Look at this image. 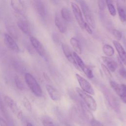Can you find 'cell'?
<instances>
[{"mask_svg":"<svg viewBox=\"0 0 126 126\" xmlns=\"http://www.w3.org/2000/svg\"><path fill=\"white\" fill-rule=\"evenodd\" d=\"M25 80L32 93L36 96L40 97L42 95V89L37 80L31 73H25Z\"/></svg>","mask_w":126,"mask_h":126,"instance_id":"cell-1","label":"cell"},{"mask_svg":"<svg viewBox=\"0 0 126 126\" xmlns=\"http://www.w3.org/2000/svg\"><path fill=\"white\" fill-rule=\"evenodd\" d=\"M81 6V8L85 17L87 23L92 28L94 29L95 27V21L94 15L89 6L85 1L80 0L78 1Z\"/></svg>","mask_w":126,"mask_h":126,"instance_id":"cell-2","label":"cell"},{"mask_svg":"<svg viewBox=\"0 0 126 126\" xmlns=\"http://www.w3.org/2000/svg\"><path fill=\"white\" fill-rule=\"evenodd\" d=\"M76 91L83 100L86 106L90 110L95 111L97 108V104L94 98L89 94L83 92L80 88H76Z\"/></svg>","mask_w":126,"mask_h":126,"instance_id":"cell-3","label":"cell"},{"mask_svg":"<svg viewBox=\"0 0 126 126\" xmlns=\"http://www.w3.org/2000/svg\"><path fill=\"white\" fill-rule=\"evenodd\" d=\"M103 95L109 105L115 112L119 113L120 110V104L117 98L105 86L102 88Z\"/></svg>","mask_w":126,"mask_h":126,"instance_id":"cell-4","label":"cell"},{"mask_svg":"<svg viewBox=\"0 0 126 126\" xmlns=\"http://www.w3.org/2000/svg\"><path fill=\"white\" fill-rule=\"evenodd\" d=\"M4 101L11 111L19 119H21L23 118V113L22 111L19 108L15 101L12 98L8 95H5L4 96Z\"/></svg>","mask_w":126,"mask_h":126,"instance_id":"cell-5","label":"cell"},{"mask_svg":"<svg viewBox=\"0 0 126 126\" xmlns=\"http://www.w3.org/2000/svg\"><path fill=\"white\" fill-rule=\"evenodd\" d=\"M75 76L81 90L89 94L94 95V91L90 83L79 74L76 73Z\"/></svg>","mask_w":126,"mask_h":126,"instance_id":"cell-6","label":"cell"},{"mask_svg":"<svg viewBox=\"0 0 126 126\" xmlns=\"http://www.w3.org/2000/svg\"><path fill=\"white\" fill-rule=\"evenodd\" d=\"M32 3L38 16L43 21H45L47 17V11L44 3L40 0H33Z\"/></svg>","mask_w":126,"mask_h":126,"instance_id":"cell-7","label":"cell"},{"mask_svg":"<svg viewBox=\"0 0 126 126\" xmlns=\"http://www.w3.org/2000/svg\"><path fill=\"white\" fill-rule=\"evenodd\" d=\"M110 85L123 101L126 103V85L123 84H118L113 81L110 82Z\"/></svg>","mask_w":126,"mask_h":126,"instance_id":"cell-8","label":"cell"},{"mask_svg":"<svg viewBox=\"0 0 126 126\" xmlns=\"http://www.w3.org/2000/svg\"><path fill=\"white\" fill-rule=\"evenodd\" d=\"M71 7L74 15V16L78 23L79 26L81 29H84V26L85 24V21L82 15V12L79 6L76 3L71 1Z\"/></svg>","mask_w":126,"mask_h":126,"instance_id":"cell-9","label":"cell"},{"mask_svg":"<svg viewBox=\"0 0 126 126\" xmlns=\"http://www.w3.org/2000/svg\"><path fill=\"white\" fill-rule=\"evenodd\" d=\"M18 21L17 26L20 30L25 34L30 35L31 34V29L27 20H26L24 15L17 14Z\"/></svg>","mask_w":126,"mask_h":126,"instance_id":"cell-10","label":"cell"},{"mask_svg":"<svg viewBox=\"0 0 126 126\" xmlns=\"http://www.w3.org/2000/svg\"><path fill=\"white\" fill-rule=\"evenodd\" d=\"M30 42L37 53L41 57H45L46 56L45 50L42 43L36 37L31 36L30 37Z\"/></svg>","mask_w":126,"mask_h":126,"instance_id":"cell-11","label":"cell"},{"mask_svg":"<svg viewBox=\"0 0 126 126\" xmlns=\"http://www.w3.org/2000/svg\"><path fill=\"white\" fill-rule=\"evenodd\" d=\"M4 41L7 47L10 50L16 52H19L20 49L18 44L11 35L8 33H4Z\"/></svg>","mask_w":126,"mask_h":126,"instance_id":"cell-12","label":"cell"},{"mask_svg":"<svg viewBox=\"0 0 126 126\" xmlns=\"http://www.w3.org/2000/svg\"><path fill=\"white\" fill-rule=\"evenodd\" d=\"M62 49L63 50V54L67 59V60L71 63L77 69H79L78 66L77 65V63L75 62V60L74 59V58L73 55V53L71 52L70 49L68 47V46L65 44V43H62Z\"/></svg>","mask_w":126,"mask_h":126,"instance_id":"cell-13","label":"cell"},{"mask_svg":"<svg viewBox=\"0 0 126 126\" xmlns=\"http://www.w3.org/2000/svg\"><path fill=\"white\" fill-rule=\"evenodd\" d=\"M113 43L117 51L122 62L126 66V52L125 51L124 47L119 41L116 40L113 41Z\"/></svg>","mask_w":126,"mask_h":126,"instance_id":"cell-14","label":"cell"},{"mask_svg":"<svg viewBox=\"0 0 126 126\" xmlns=\"http://www.w3.org/2000/svg\"><path fill=\"white\" fill-rule=\"evenodd\" d=\"M10 4L13 9L17 14L24 15L25 6L23 1L20 0H13L10 1Z\"/></svg>","mask_w":126,"mask_h":126,"instance_id":"cell-15","label":"cell"},{"mask_svg":"<svg viewBox=\"0 0 126 126\" xmlns=\"http://www.w3.org/2000/svg\"><path fill=\"white\" fill-rule=\"evenodd\" d=\"M124 0L117 1V8L120 20L121 22L125 23L126 22V11Z\"/></svg>","mask_w":126,"mask_h":126,"instance_id":"cell-16","label":"cell"},{"mask_svg":"<svg viewBox=\"0 0 126 126\" xmlns=\"http://www.w3.org/2000/svg\"><path fill=\"white\" fill-rule=\"evenodd\" d=\"M101 59L104 65L111 72H114L118 66L117 63L111 58L107 56H102Z\"/></svg>","mask_w":126,"mask_h":126,"instance_id":"cell-17","label":"cell"},{"mask_svg":"<svg viewBox=\"0 0 126 126\" xmlns=\"http://www.w3.org/2000/svg\"><path fill=\"white\" fill-rule=\"evenodd\" d=\"M46 89L52 100L54 101H58L60 99L61 95L56 88L50 85L47 84L46 85Z\"/></svg>","mask_w":126,"mask_h":126,"instance_id":"cell-18","label":"cell"},{"mask_svg":"<svg viewBox=\"0 0 126 126\" xmlns=\"http://www.w3.org/2000/svg\"><path fill=\"white\" fill-rule=\"evenodd\" d=\"M55 23L59 32L62 33L65 32L66 31V27L63 20L59 16L56 15L55 18Z\"/></svg>","mask_w":126,"mask_h":126,"instance_id":"cell-19","label":"cell"},{"mask_svg":"<svg viewBox=\"0 0 126 126\" xmlns=\"http://www.w3.org/2000/svg\"><path fill=\"white\" fill-rule=\"evenodd\" d=\"M61 16L64 20L67 22H71L72 21V15L70 11L66 7H63L61 10Z\"/></svg>","mask_w":126,"mask_h":126,"instance_id":"cell-20","label":"cell"},{"mask_svg":"<svg viewBox=\"0 0 126 126\" xmlns=\"http://www.w3.org/2000/svg\"><path fill=\"white\" fill-rule=\"evenodd\" d=\"M70 43L77 54L82 53V48L79 40L75 37H71L70 39Z\"/></svg>","mask_w":126,"mask_h":126,"instance_id":"cell-21","label":"cell"},{"mask_svg":"<svg viewBox=\"0 0 126 126\" xmlns=\"http://www.w3.org/2000/svg\"><path fill=\"white\" fill-rule=\"evenodd\" d=\"M0 110L1 112L2 113V114L3 115V116L5 117V119L7 121H8L9 125L10 126H11V125H12L13 124L11 122V121L10 120V117L8 113H7V110L5 107L3 101H2L0 96Z\"/></svg>","mask_w":126,"mask_h":126,"instance_id":"cell-22","label":"cell"},{"mask_svg":"<svg viewBox=\"0 0 126 126\" xmlns=\"http://www.w3.org/2000/svg\"><path fill=\"white\" fill-rule=\"evenodd\" d=\"M73 55L75 60V62L77 63V66H78V67L80 68V69L83 71L87 66L84 63V62L83 61L82 59L80 58V57L78 55V54H77L75 52H73Z\"/></svg>","mask_w":126,"mask_h":126,"instance_id":"cell-23","label":"cell"},{"mask_svg":"<svg viewBox=\"0 0 126 126\" xmlns=\"http://www.w3.org/2000/svg\"><path fill=\"white\" fill-rule=\"evenodd\" d=\"M103 52L104 53L107 57L112 56L115 53V50L114 48L109 44H104L102 47Z\"/></svg>","mask_w":126,"mask_h":126,"instance_id":"cell-24","label":"cell"},{"mask_svg":"<svg viewBox=\"0 0 126 126\" xmlns=\"http://www.w3.org/2000/svg\"><path fill=\"white\" fill-rule=\"evenodd\" d=\"M41 122L43 126H58L53 120L48 116L43 117L41 119Z\"/></svg>","mask_w":126,"mask_h":126,"instance_id":"cell-25","label":"cell"},{"mask_svg":"<svg viewBox=\"0 0 126 126\" xmlns=\"http://www.w3.org/2000/svg\"><path fill=\"white\" fill-rule=\"evenodd\" d=\"M112 2L113 1L112 0H109L105 1V3L107 6L109 13L111 16H115L116 15V10Z\"/></svg>","mask_w":126,"mask_h":126,"instance_id":"cell-26","label":"cell"},{"mask_svg":"<svg viewBox=\"0 0 126 126\" xmlns=\"http://www.w3.org/2000/svg\"><path fill=\"white\" fill-rule=\"evenodd\" d=\"M14 82L17 88L19 90H23L24 89V85L20 78L18 76H15Z\"/></svg>","mask_w":126,"mask_h":126,"instance_id":"cell-27","label":"cell"},{"mask_svg":"<svg viewBox=\"0 0 126 126\" xmlns=\"http://www.w3.org/2000/svg\"><path fill=\"white\" fill-rule=\"evenodd\" d=\"M23 104L26 109L29 112H31L32 110V104L29 100L26 97H24L23 99Z\"/></svg>","mask_w":126,"mask_h":126,"instance_id":"cell-28","label":"cell"},{"mask_svg":"<svg viewBox=\"0 0 126 126\" xmlns=\"http://www.w3.org/2000/svg\"><path fill=\"white\" fill-rule=\"evenodd\" d=\"M112 33L116 38V40L118 41L121 39L122 37V34L120 31L117 29H113L112 31Z\"/></svg>","mask_w":126,"mask_h":126,"instance_id":"cell-29","label":"cell"},{"mask_svg":"<svg viewBox=\"0 0 126 126\" xmlns=\"http://www.w3.org/2000/svg\"><path fill=\"white\" fill-rule=\"evenodd\" d=\"M101 66L102 68V70L103 71V72L104 73V74H105L106 76L109 78L110 79L112 77V75L110 71L109 70V69L103 64V63H101Z\"/></svg>","mask_w":126,"mask_h":126,"instance_id":"cell-30","label":"cell"},{"mask_svg":"<svg viewBox=\"0 0 126 126\" xmlns=\"http://www.w3.org/2000/svg\"><path fill=\"white\" fill-rule=\"evenodd\" d=\"M83 71L89 78L92 79L94 77V74L92 70L87 66L85 68Z\"/></svg>","mask_w":126,"mask_h":126,"instance_id":"cell-31","label":"cell"},{"mask_svg":"<svg viewBox=\"0 0 126 126\" xmlns=\"http://www.w3.org/2000/svg\"><path fill=\"white\" fill-rule=\"evenodd\" d=\"M90 124L91 126H105L100 122L94 119V118L90 121Z\"/></svg>","mask_w":126,"mask_h":126,"instance_id":"cell-32","label":"cell"},{"mask_svg":"<svg viewBox=\"0 0 126 126\" xmlns=\"http://www.w3.org/2000/svg\"><path fill=\"white\" fill-rule=\"evenodd\" d=\"M97 3H98V6L100 10H103L105 8V1L104 0H99L97 1Z\"/></svg>","mask_w":126,"mask_h":126,"instance_id":"cell-33","label":"cell"},{"mask_svg":"<svg viewBox=\"0 0 126 126\" xmlns=\"http://www.w3.org/2000/svg\"><path fill=\"white\" fill-rule=\"evenodd\" d=\"M119 73L121 76L125 79H126V70L125 69L124 67H123V66L121 67L119 69Z\"/></svg>","mask_w":126,"mask_h":126,"instance_id":"cell-34","label":"cell"},{"mask_svg":"<svg viewBox=\"0 0 126 126\" xmlns=\"http://www.w3.org/2000/svg\"><path fill=\"white\" fill-rule=\"evenodd\" d=\"M84 29H85V30L87 31V32L88 33H89V34H92L93 32V31L92 30V29L91 28V27L87 23H85L84 26Z\"/></svg>","mask_w":126,"mask_h":126,"instance_id":"cell-35","label":"cell"},{"mask_svg":"<svg viewBox=\"0 0 126 126\" xmlns=\"http://www.w3.org/2000/svg\"><path fill=\"white\" fill-rule=\"evenodd\" d=\"M0 126H10L7 122L2 118H0Z\"/></svg>","mask_w":126,"mask_h":126,"instance_id":"cell-36","label":"cell"},{"mask_svg":"<svg viewBox=\"0 0 126 126\" xmlns=\"http://www.w3.org/2000/svg\"><path fill=\"white\" fill-rule=\"evenodd\" d=\"M18 63V64H17V65H15V66H19V63ZM20 66L21 67V66ZM18 68H19V67H18ZM23 69H24V67H20V70H23Z\"/></svg>","mask_w":126,"mask_h":126,"instance_id":"cell-37","label":"cell"},{"mask_svg":"<svg viewBox=\"0 0 126 126\" xmlns=\"http://www.w3.org/2000/svg\"><path fill=\"white\" fill-rule=\"evenodd\" d=\"M26 126H34L31 123H27Z\"/></svg>","mask_w":126,"mask_h":126,"instance_id":"cell-38","label":"cell"},{"mask_svg":"<svg viewBox=\"0 0 126 126\" xmlns=\"http://www.w3.org/2000/svg\"><path fill=\"white\" fill-rule=\"evenodd\" d=\"M0 16H1V13H0Z\"/></svg>","mask_w":126,"mask_h":126,"instance_id":"cell-39","label":"cell"},{"mask_svg":"<svg viewBox=\"0 0 126 126\" xmlns=\"http://www.w3.org/2000/svg\"><path fill=\"white\" fill-rule=\"evenodd\" d=\"M0 33H1V30H0Z\"/></svg>","mask_w":126,"mask_h":126,"instance_id":"cell-40","label":"cell"}]
</instances>
